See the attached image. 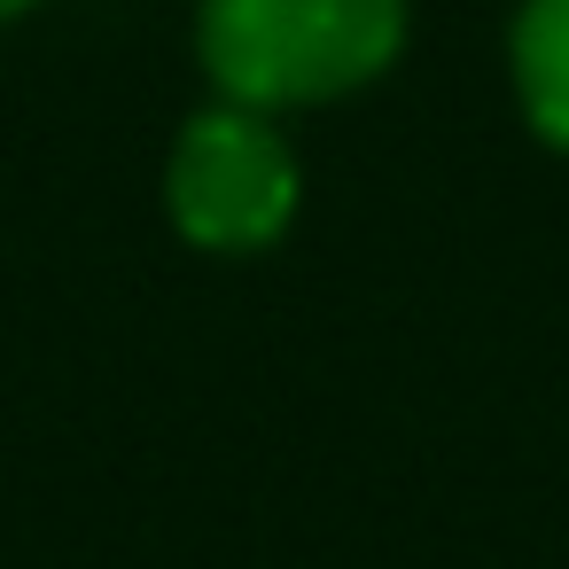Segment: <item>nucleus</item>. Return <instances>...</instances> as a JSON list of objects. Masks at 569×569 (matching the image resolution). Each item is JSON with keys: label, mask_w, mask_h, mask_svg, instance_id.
<instances>
[{"label": "nucleus", "mask_w": 569, "mask_h": 569, "mask_svg": "<svg viewBox=\"0 0 569 569\" xmlns=\"http://www.w3.org/2000/svg\"><path fill=\"white\" fill-rule=\"evenodd\" d=\"M32 9V0H0V24H9V17H24Z\"/></svg>", "instance_id": "20e7f679"}, {"label": "nucleus", "mask_w": 569, "mask_h": 569, "mask_svg": "<svg viewBox=\"0 0 569 569\" xmlns=\"http://www.w3.org/2000/svg\"><path fill=\"white\" fill-rule=\"evenodd\" d=\"M507 63H515V102L530 133L569 157V0H522Z\"/></svg>", "instance_id": "7ed1b4c3"}, {"label": "nucleus", "mask_w": 569, "mask_h": 569, "mask_svg": "<svg viewBox=\"0 0 569 569\" xmlns=\"http://www.w3.org/2000/svg\"><path fill=\"white\" fill-rule=\"evenodd\" d=\"M406 0H196V56L234 110H312L382 79Z\"/></svg>", "instance_id": "f257e3e1"}, {"label": "nucleus", "mask_w": 569, "mask_h": 569, "mask_svg": "<svg viewBox=\"0 0 569 569\" xmlns=\"http://www.w3.org/2000/svg\"><path fill=\"white\" fill-rule=\"evenodd\" d=\"M297 196H305L297 149L281 141V126L266 110L219 102L180 126L172 164H164V211L196 250L242 258V250L281 242L297 219Z\"/></svg>", "instance_id": "f03ea898"}]
</instances>
